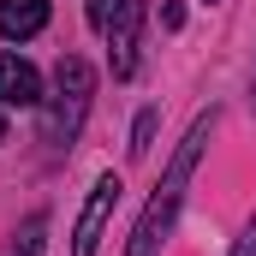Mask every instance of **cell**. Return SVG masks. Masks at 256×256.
I'll return each instance as SVG.
<instances>
[{"label":"cell","instance_id":"30bf717a","mask_svg":"<svg viewBox=\"0 0 256 256\" xmlns=\"http://www.w3.org/2000/svg\"><path fill=\"white\" fill-rule=\"evenodd\" d=\"M226 256H256V220H250V226H244V238H238V244H232V250H226Z\"/></svg>","mask_w":256,"mask_h":256},{"label":"cell","instance_id":"3957f363","mask_svg":"<svg viewBox=\"0 0 256 256\" xmlns=\"http://www.w3.org/2000/svg\"><path fill=\"white\" fill-rule=\"evenodd\" d=\"M120 173H102L96 185H90V202H84V214H78V226H72V256H96L102 250V232H108V220H114V208H120Z\"/></svg>","mask_w":256,"mask_h":256},{"label":"cell","instance_id":"7c38bea8","mask_svg":"<svg viewBox=\"0 0 256 256\" xmlns=\"http://www.w3.org/2000/svg\"><path fill=\"white\" fill-rule=\"evenodd\" d=\"M250 108H256V84H250Z\"/></svg>","mask_w":256,"mask_h":256},{"label":"cell","instance_id":"6da1fadb","mask_svg":"<svg viewBox=\"0 0 256 256\" xmlns=\"http://www.w3.org/2000/svg\"><path fill=\"white\" fill-rule=\"evenodd\" d=\"M214 120H220L214 108L191 120L185 143L173 149V161H167L161 185L149 191L143 214H137V226H131V244H126V256H155V250H161V238L173 232V220H179V202H185V191H191V179H196V161H202V149H208V137H214Z\"/></svg>","mask_w":256,"mask_h":256},{"label":"cell","instance_id":"8992f818","mask_svg":"<svg viewBox=\"0 0 256 256\" xmlns=\"http://www.w3.org/2000/svg\"><path fill=\"white\" fill-rule=\"evenodd\" d=\"M48 24V0H0V36L6 42H24Z\"/></svg>","mask_w":256,"mask_h":256},{"label":"cell","instance_id":"9c48e42d","mask_svg":"<svg viewBox=\"0 0 256 256\" xmlns=\"http://www.w3.org/2000/svg\"><path fill=\"white\" fill-rule=\"evenodd\" d=\"M155 120H161L155 108H143V114H137V126H131V161H143V155H149V143H155Z\"/></svg>","mask_w":256,"mask_h":256},{"label":"cell","instance_id":"ba28073f","mask_svg":"<svg viewBox=\"0 0 256 256\" xmlns=\"http://www.w3.org/2000/svg\"><path fill=\"white\" fill-rule=\"evenodd\" d=\"M131 6H137V0H90V6H84V12H90V30H102V36H108V30H114V18L131 12Z\"/></svg>","mask_w":256,"mask_h":256},{"label":"cell","instance_id":"52a82bcc","mask_svg":"<svg viewBox=\"0 0 256 256\" xmlns=\"http://www.w3.org/2000/svg\"><path fill=\"white\" fill-rule=\"evenodd\" d=\"M42 238H48V214H30L18 232H12V244L0 256H42Z\"/></svg>","mask_w":256,"mask_h":256},{"label":"cell","instance_id":"8fae6325","mask_svg":"<svg viewBox=\"0 0 256 256\" xmlns=\"http://www.w3.org/2000/svg\"><path fill=\"white\" fill-rule=\"evenodd\" d=\"M0 143H6V114H0Z\"/></svg>","mask_w":256,"mask_h":256},{"label":"cell","instance_id":"7a4b0ae2","mask_svg":"<svg viewBox=\"0 0 256 256\" xmlns=\"http://www.w3.org/2000/svg\"><path fill=\"white\" fill-rule=\"evenodd\" d=\"M90 96H96V72L90 60L66 54L60 72H54V102H48V120H42V137L54 149H72L78 131H84V114H90Z\"/></svg>","mask_w":256,"mask_h":256},{"label":"cell","instance_id":"277c9868","mask_svg":"<svg viewBox=\"0 0 256 256\" xmlns=\"http://www.w3.org/2000/svg\"><path fill=\"white\" fill-rule=\"evenodd\" d=\"M42 102V72L18 54H0V108H36Z\"/></svg>","mask_w":256,"mask_h":256},{"label":"cell","instance_id":"5b68a950","mask_svg":"<svg viewBox=\"0 0 256 256\" xmlns=\"http://www.w3.org/2000/svg\"><path fill=\"white\" fill-rule=\"evenodd\" d=\"M137 30H143V0L114 18V30H108V42H114V78H131L137 72Z\"/></svg>","mask_w":256,"mask_h":256}]
</instances>
